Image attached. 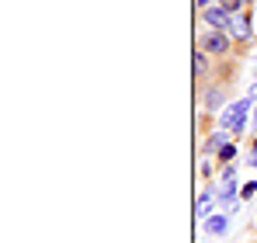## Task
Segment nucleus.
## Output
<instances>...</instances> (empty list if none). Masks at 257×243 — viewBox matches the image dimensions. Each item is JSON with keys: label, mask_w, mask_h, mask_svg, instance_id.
I'll return each instance as SVG.
<instances>
[{"label": "nucleus", "mask_w": 257, "mask_h": 243, "mask_svg": "<svg viewBox=\"0 0 257 243\" xmlns=\"http://www.w3.org/2000/svg\"><path fill=\"white\" fill-rule=\"evenodd\" d=\"M250 108H254V97H247V101H233V104L222 111V129L240 136V132L247 129V111H250Z\"/></svg>", "instance_id": "obj_1"}, {"label": "nucleus", "mask_w": 257, "mask_h": 243, "mask_svg": "<svg viewBox=\"0 0 257 243\" xmlns=\"http://www.w3.org/2000/svg\"><path fill=\"white\" fill-rule=\"evenodd\" d=\"M229 42H233V35H229L226 28H209V32L202 35V49H205L209 56H226V52H229Z\"/></svg>", "instance_id": "obj_2"}, {"label": "nucleus", "mask_w": 257, "mask_h": 243, "mask_svg": "<svg viewBox=\"0 0 257 243\" xmlns=\"http://www.w3.org/2000/svg\"><path fill=\"white\" fill-rule=\"evenodd\" d=\"M226 32H229V35H233L236 42L250 39V35H254V25H250V14H247V11H240V14H229V25H226Z\"/></svg>", "instance_id": "obj_3"}, {"label": "nucleus", "mask_w": 257, "mask_h": 243, "mask_svg": "<svg viewBox=\"0 0 257 243\" xmlns=\"http://www.w3.org/2000/svg\"><path fill=\"white\" fill-rule=\"evenodd\" d=\"M202 18H205V25H209V28H226V25H229V11H222L219 4L205 7V11H202Z\"/></svg>", "instance_id": "obj_4"}, {"label": "nucleus", "mask_w": 257, "mask_h": 243, "mask_svg": "<svg viewBox=\"0 0 257 243\" xmlns=\"http://www.w3.org/2000/svg\"><path fill=\"white\" fill-rule=\"evenodd\" d=\"M215 195H219V191H202V195H198V202H195V219H202V222L209 219V212H212V205H215Z\"/></svg>", "instance_id": "obj_5"}, {"label": "nucleus", "mask_w": 257, "mask_h": 243, "mask_svg": "<svg viewBox=\"0 0 257 243\" xmlns=\"http://www.w3.org/2000/svg\"><path fill=\"white\" fill-rule=\"evenodd\" d=\"M191 70H195V80H205V77H209V56H205V49H195Z\"/></svg>", "instance_id": "obj_6"}, {"label": "nucleus", "mask_w": 257, "mask_h": 243, "mask_svg": "<svg viewBox=\"0 0 257 243\" xmlns=\"http://www.w3.org/2000/svg\"><path fill=\"white\" fill-rule=\"evenodd\" d=\"M222 101H226V87H209V94L202 97V104H205L209 111H219V108H222Z\"/></svg>", "instance_id": "obj_7"}, {"label": "nucleus", "mask_w": 257, "mask_h": 243, "mask_svg": "<svg viewBox=\"0 0 257 243\" xmlns=\"http://www.w3.org/2000/svg\"><path fill=\"white\" fill-rule=\"evenodd\" d=\"M205 229H209L212 236H222V233L229 229V219H226V212H222V215H209V219H205Z\"/></svg>", "instance_id": "obj_8"}, {"label": "nucleus", "mask_w": 257, "mask_h": 243, "mask_svg": "<svg viewBox=\"0 0 257 243\" xmlns=\"http://www.w3.org/2000/svg\"><path fill=\"white\" fill-rule=\"evenodd\" d=\"M226 136H229V132H226V129H219V132H215L212 139L205 143V153H219V150L226 146Z\"/></svg>", "instance_id": "obj_9"}, {"label": "nucleus", "mask_w": 257, "mask_h": 243, "mask_svg": "<svg viewBox=\"0 0 257 243\" xmlns=\"http://www.w3.org/2000/svg\"><path fill=\"white\" fill-rule=\"evenodd\" d=\"M243 4H247V0H219V7H222V11H229V14H240V11H243Z\"/></svg>", "instance_id": "obj_10"}, {"label": "nucleus", "mask_w": 257, "mask_h": 243, "mask_svg": "<svg viewBox=\"0 0 257 243\" xmlns=\"http://www.w3.org/2000/svg\"><path fill=\"white\" fill-rule=\"evenodd\" d=\"M219 160H222V163H233V160H236V146H229V143H226V146L219 150Z\"/></svg>", "instance_id": "obj_11"}, {"label": "nucleus", "mask_w": 257, "mask_h": 243, "mask_svg": "<svg viewBox=\"0 0 257 243\" xmlns=\"http://www.w3.org/2000/svg\"><path fill=\"white\" fill-rule=\"evenodd\" d=\"M236 174H240V167H236V163H226V170H222V181H236Z\"/></svg>", "instance_id": "obj_12"}, {"label": "nucleus", "mask_w": 257, "mask_h": 243, "mask_svg": "<svg viewBox=\"0 0 257 243\" xmlns=\"http://www.w3.org/2000/svg\"><path fill=\"white\" fill-rule=\"evenodd\" d=\"M254 191H257V181H247V184H243V198H250Z\"/></svg>", "instance_id": "obj_13"}, {"label": "nucleus", "mask_w": 257, "mask_h": 243, "mask_svg": "<svg viewBox=\"0 0 257 243\" xmlns=\"http://www.w3.org/2000/svg\"><path fill=\"white\" fill-rule=\"evenodd\" d=\"M254 125H257V94H254Z\"/></svg>", "instance_id": "obj_14"}]
</instances>
